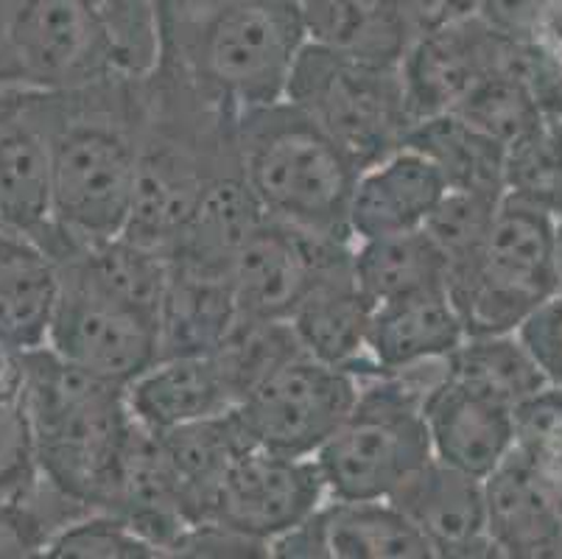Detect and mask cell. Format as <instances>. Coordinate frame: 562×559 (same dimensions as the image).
I'll list each match as a JSON object with an SVG mask.
<instances>
[{"label": "cell", "mask_w": 562, "mask_h": 559, "mask_svg": "<svg viewBox=\"0 0 562 559\" xmlns=\"http://www.w3.org/2000/svg\"><path fill=\"white\" fill-rule=\"evenodd\" d=\"M504 188L560 222L562 219V115L546 112L524 141L507 152Z\"/></svg>", "instance_id": "33"}, {"label": "cell", "mask_w": 562, "mask_h": 559, "mask_svg": "<svg viewBox=\"0 0 562 559\" xmlns=\"http://www.w3.org/2000/svg\"><path fill=\"white\" fill-rule=\"evenodd\" d=\"M554 227L546 210L504 193L479 258L448 280L468 336L518 333L560 294Z\"/></svg>", "instance_id": "6"}, {"label": "cell", "mask_w": 562, "mask_h": 559, "mask_svg": "<svg viewBox=\"0 0 562 559\" xmlns=\"http://www.w3.org/2000/svg\"><path fill=\"white\" fill-rule=\"evenodd\" d=\"M235 152L263 219L352 244L347 210L361 171L297 107L278 101L238 115Z\"/></svg>", "instance_id": "4"}, {"label": "cell", "mask_w": 562, "mask_h": 559, "mask_svg": "<svg viewBox=\"0 0 562 559\" xmlns=\"http://www.w3.org/2000/svg\"><path fill=\"white\" fill-rule=\"evenodd\" d=\"M423 417L434 459L479 481L515 450L513 412L462 389L448 372L423 403Z\"/></svg>", "instance_id": "17"}, {"label": "cell", "mask_w": 562, "mask_h": 559, "mask_svg": "<svg viewBox=\"0 0 562 559\" xmlns=\"http://www.w3.org/2000/svg\"><path fill=\"white\" fill-rule=\"evenodd\" d=\"M166 559H269V548L222 529H193L186 540L168 548Z\"/></svg>", "instance_id": "40"}, {"label": "cell", "mask_w": 562, "mask_h": 559, "mask_svg": "<svg viewBox=\"0 0 562 559\" xmlns=\"http://www.w3.org/2000/svg\"><path fill=\"white\" fill-rule=\"evenodd\" d=\"M359 398V376L297 356L233 409L249 448L285 459H314Z\"/></svg>", "instance_id": "10"}, {"label": "cell", "mask_w": 562, "mask_h": 559, "mask_svg": "<svg viewBox=\"0 0 562 559\" xmlns=\"http://www.w3.org/2000/svg\"><path fill=\"white\" fill-rule=\"evenodd\" d=\"M352 280L372 308L448 289V264L426 230L352 244Z\"/></svg>", "instance_id": "26"}, {"label": "cell", "mask_w": 562, "mask_h": 559, "mask_svg": "<svg viewBox=\"0 0 562 559\" xmlns=\"http://www.w3.org/2000/svg\"><path fill=\"white\" fill-rule=\"evenodd\" d=\"M260 222L263 213L244 185L241 168H233L222 174L199 199L180 238L173 241L168 264L196 275L229 280L235 258Z\"/></svg>", "instance_id": "21"}, {"label": "cell", "mask_w": 562, "mask_h": 559, "mask_svg": "<svg viewBox=\"0 0 562 559\" xmlns=\"http://www.w3.org/2000/svg\"><path fill=\"white\" fill-rule=\"evenodd\" d=\"M124 79L104 0H0V96Z\"/></svg>", "instance_id": "7"}, {"label": "cell", "mask_w": 562, "mask_h": 559, "mask_svg": "<svg viewBox=\"0 0 562 559\" xmlns=\"http://www.w3.org/2000/svg\"><path fill=\"white\" fill-rule=\"evenodd\" d=\"M50 166L18 92L0 96V233L43 244L50 233Z\"/></svg>", "instance_id": "19"}, {"label": "cell", "mask_w": 562, "mask_h": 559, "mask_svg": "<svg viewBox=\"0 0 562 559\" xmlns=\"http://www.w3.org/2000/svg\"><path fill=\"white\" fill-rule=\"evenodd\" d=\"M325 506L328 492L314 459L244 448L218 490L207 526L269 546L314 521Z\"/></svg>", "instance_id": "12"}, {"label": "cell", "mask_w": 562, "mask_h": 559, "mask_svg": "<svg viewBox=\"0 0 562 559\" xmlns=\"http://www.w3.org/2000/svg\"><path fill=\"white\" fill-rule=\"evenodd\" d=\"M446 179L414 148H397L359 174L347 210L352 244L423 230L446 197Z\"/></svg>", "instance_id": "15"}, {"label": "cell", "mask_w": 562, "mask_h": 559, "mask_svg": "<svg viewBox=\"0 0 562 559\" xmlns=\"http://www.w3.org/2000/svg\"><path fill=\"white\" fill-rule=\"evenodd\" d=\"M269 559H334L328 551V543L322 535L319 515L300 529L289 532L280 540L269 543Z\"/></svg>", "instance_id": "41"}, {"label": "cell", "mask_w": 562, "mask_h": 559, "mask_svg": "<svg viewBox=\"0 0 562 559\" xmlns=\"http://www.w3.org/2000/svg\"><path fill=\"white\" fill-rule=\"evenodd\" d=\"M554 249H557V277H560V291H562V219L554 227Z\"/></svg>", "instance_id": "44"}, {"label": "cell", "mask_w": 562, "mask_h": 559, "mask_svg": "<svg viewBox=\"0 0 562 559\" xmlns=\"http://www.w3.org/2000/svg\"><path fill=\"white\" fill-rule=\"evenodd\" d=\"M14 358H18V356H12V353H7V350H0V376H3L9 367H12Z\"/></svg>", "instance_id": "45"}, {"label": "cell", "mask_w": 562, "mask_h": 559, "mask_svg": "<svg viewBox=\"0 0 562 559\" xmlns=\"http://www.w3.org/2000/svg\"><path fill=\"white\" fill-rule=\"evenodd\" d=\"M437 559H507L504 551L490 540L487 535L479 537V540H470L464 546L451 548V551H439Z\"/></svg>", "instance_id": "43"}, {"label": "cell", "mask_w": 562, "mask_h": 559, "mask_svg": "<svg viewBox=\"0 0 562 559\" xmlns=\"http://www.w3.org/2000/svg\"><path fill=\"white\" fill-rule=\"evenodd\" d=\"M372 305L352 280V253L322 277L291 314L289 325L305 356L350 376L375 372L370 361Z\"/></svg>", "instance_id": "18"}, {"label": "cell", "mask_w": 562, "mask_h": 559, "mask_svg": "<svg viewBox=\"0 0 562 559\" xmlns=\"http://www.w3.org/2000/svg\"><path fill=\"white\" fill-rule=\"evenodd\" d=\"M300 12L308 45L381 70H401L423 31L420 3L401 0H305Z\"/></svg>", "instance_id": "14"}, {"label": "cell", "mask_w": 562, "mask_h": 559, "mask_svg": "<svg viewBox=\"0 0 562 559\" xmlns=\"http://www.w3.org/2000/svg\"><path fill=\"white\" fill-rule=\"evenodd\" d=\"M507 559H562V526L549 532V535L538 537V540L526 543V546L504 551Z\"/></svg>", "instance_id": "42"}, {"label": "cell", "mask_w": 562, "mask_h": 559, "mask_svg": "<svg viewBox=\"0 0 562 559\" xmlns=\"http://www.w3.org/2000/svg\"><path fill=\"white\" fill-rule=\"evenodd\" d=\"M155 439L182 512L193 529H202L211 521L213 504L233 461L244 448H249L235 425L233 412L218 420H207V423L155 434Z\"/></svg>", "instance_id": "22"}, {"label": "cell", "mask_w": 562, "mask_h": 559, "mask_svg": "<svg viewBox=\"0 0 562 559\" xmlns=\"http://www.w3.org/2000/svg\"><path fill=\"white\" fill-rule=\"evenodd\" d=\"M289 322L238 320L213 356L235 394V406L280 367L303 356Z\"/></svg>", "instance_id": "31"}, {"label": "cell", "mask_w": 562, "mask_h": 559, "mask_svg": "<svg viewBox=\"0 0 562 559\" xmlns=\"http://www.w3.org/2000/svg\"><path fill=\"white\" fill-rule=\"evenodd\" d=\"M45 350L87 376L124 389L160 358L157 322L56 266V302Z\"/></svg>", "instance_id": "11"}, {"label": "cell", "mask_w": 562, "mask_h": 559, "mask_svg": "<svg viewBox=\"0 0 562 559\" xmlns=\"http://www.w3.org/2000/svg\"><path fill=\"white\" fill-rule=\"evenodd\" d=\"M140 81L106 79L70 92L20 96L48 148L50 230L68 244L124 233L140 157Z\"/></svg>", "instance_id": "1"}, {"label": "cell", "mask_w": 562, "mask_h": 559, "mask_svg": "<svg viewBox=\"0 0 562 559\" xmlns=\"http://www.w3.org/2000/svg\"><path fill=\"white\" fill-rule=\"evenodd\" d=\"M464 338L468 333L448 289L420 291L372 308L370 361L375 372H403L420 364L446 361Z\"/></svg>", "instance_id": "20"}, {"label": "cell", "mask_w": 562, "mask_h": 559, "mask_svg": "<svg viewBox=\"0 0 562 559\" xmlns=\"http://www.w3.org/2000/svg\"><path fill=\"white\" fill-rule=\"evenodd\" d=\"M322 535L334 559H437L431 543L392 504H328Z\"/></svg>", "instance_id": "30"}, {"label": "cell", "mask_w": 562, "mask_h": 559, "mask_svg": "<svg viewBox=\"0 0 562 559\" xmlns=\"http://www.w3.org/2000/svg\"><path fill=\"white\" fill-rule=\"evenodd\" d=\"M124 400L132 420L149 434L207 423L235 409V394L213 353L157 358L124 387Z\"/></svg>", "instance_id": "16"}, {"label": "cell", "mask_w": 562, "mask_h": 559, "mask_svg": "<svg viewBox=\"0 0 562 559\" xmlns=\"http://www.w3.org/2000/svg\"><path fill=\"white\" fill-rule=\"evenodd\" d=\"M446 378V361L359 376V398L314 456L328 504L392 501L431 456L423 403Z\"/></svg>", "instance_id": "5"}, {"label": "cell", "mask_w": 562, "mask_h": 559, "mask_svg": "<svg viewBox=\"0 0 562 559\" xmlns=\"http://www.w3.org/2000/svg\"><path fill=\"white\" fill-rule=\"evenodd\" d=\"M448 378L513 414L549 387L518 333L468 336L448 358Z\"/></svg>", "instance_id": "28"}, {"label": "cell", "mask_w": 562, "mask_h": 559, "mask_svg": "<svg viewBox=\"0 0 562 559\" xmlns=\"http://www.w3.org/2000/svg\"><path fill=\"white\" fill-rule=\"evenodd\" d=\"M403 146L423 154L437 168L439 177L446 179L448 191L487 193V197L507 193L504 188L507 148H501L451 112L414 123Z\"/></svg>", "instance_id": "27"}, {"label": "cell", "mask_w": 562, "mask_h": 559, "mask_svg": "<svg viewBox=\"0 0 562 559\" xmlns=\"http://www.w3.org/2000/svg\"><path fill=\"white\" fill-rule=\"evenodd\" d=\"M549 387H562V291L518 331Z\"/></svg>", "instance_id": "39"}, {"label": "cell", "mask_w": 562, "mask_h": 559, "mask_svg": "<svg viewBox=\"0 0 562 559\" xmlns=\"http://www.w3.org/2000/svg\"><path fill=\"white\" fill-rule=\"evenodd\" d=\"M79 517L87 512L40 479L32 492L0 501V559H37L45 543Z\"/></svg>", "instance_id": "35"}, {"label": "cell", "mask_w": 562, "mask_h": 559, "mask_svg": "<svg viewBox=\"0 0 562 559\" xmlns=\"http://www.w3.org/2000/svg\"><path fill=\"white\" fill-rule=\"evenodd\" d=\"M238 320L227 277L196 275L168 264V283L157 311L160 358L211 356Z\"/></svg>", "instance_id": "24"}, {"label": "cell", "mask_w": 562, "mask_h": 559, "mask_svg": "<svg viewBox=\"0 0 562 559\" xmlns=\"http://www.w3.org/2000/svg\"><path fill=\"white\" fill-rule=\"evenodd\" d=\"M168 551L151 546L124 523L87 515L56 532L37 559H166Z\"/></svg>", "instance_id": "38"}, {"label": "cell", "mask_w": 562, "mask_h": 559, "mask_svg": "<svg viewBox=\"0 0 562 559\" xmlns=\"http://www.w3.org/2000/svg\"><path fill=\"white\" fill-rule=\"evenodd\" d=\"M484 510L487 537L501 551H513L562 526V510L554 495L518 450L484 479Z\"/></svg>", "instance_id": "29"}, {"label": "cell", "mask_w": 562, "mask_h": 559, "mask_svg": "<svg viewBox=\"0 0 562 559\" xmlns=\"http://www.w3.org/2000/svg\"><path fill=\"white\" fill-rule=\"evenodd\" d=\"M451 115L462 118L473 130L509 152L515 143L524 141L538 126L546 110L529 70H513V74H501L479 87Z\"/></svg>", "instance_id": "32"}, {"label": "cell", "mask_w": 562, "mask_h": 559, "mask_svg": "<svg viewBox=\"0 0 562 559\" xmlns=\"http://www.w3.org/2000/svg\"><path fill=\"white\" fill-rule=\"evenodd\" d=\"M515 450L562 510V387H546L513 414Z\"/></svg>", "instance_id": "36"}, {"label": "cell", "mask_w": 562, "mask_h": 559, "mask_svg": "<svg viewBox=\"0 0 562 559\" xmlns=\"http://www.w3.org/2000/svg\"><path fill=\"white\" fill-rule=\"evenodd\" d=\"M18 372L40 479L87 515H101L135 431L124 389L45 347L18 356Z\"/></svg>", "instance_id": "3"}, {"label": "cell", "mask_w": 562, "mask_h": 559, "mask_svg": "<svg viewBox=\"0 0 562 559\" xmlns=\"http://www.w3.org/2000/svg\"><path fill=\"white\" fill-rule=\"evenodd\" d=\"M283 101L311 118L359 171L403 148L414 126L401 70L367 68L308 43Z\"/></svg>", "instance_id": "8"}, {"label": "cell", "mask_w": 562, "mask_h": 559, "mask_svg": "<svg viewBox=\"0 0 562 559\" xmlns=\"http://www.w3.org/2000/svg\"><path fill=\"white\" fill-rule=\"evenodd\" d=\"M56 302V266L43 246L0 233V350H43Z\"/></svg>", "instance_id": "25"}, {"label": "cell", "mask_w": 562, "mask_h": 559, "mask_svg": "<svg viewBox=\"0 0 562 559\" xmlns=\"http://www.w3.org/2000/svg\"><path fill=\"white\" fill-rule=\"evenodd\" d=\"M504 197H487V193L470 191H446L434 213L428 215L426 235L434 241L448 264V280L462 275L482 253L490 227L495 222L498 204Z\"/></svg>", "instance_id": "34"}, {"label": "cell", "mask_w": 562, "mask_h": 559, "mask_svg": "<svg viewBox=\"0 0 562 559\" xmlns=\"http://www.w3.org/2000/svg\"><path fill=\"white\" fill-rule=\"evenodd\" d=\"M157 68L233 115L283 101L308 43L297 0H157Z\"/></svg>", "instance_id": "2"}, {"label": "cell", "mask_w": 562, "mask_h": 559, "mask_svg": "<svg viewBox=\"0 0 562 559\" xmlns=\"http://www.w3.org/2000/svg\"><path fill=\"white\" fill-rule=\"evenodd\" d=\"M350 253L352 244L316 238L263 219L229 269L238 316L289 322L311 289Z\"/></svg>", "instance_id": "13"}, {"label": "cell", "mask_w": 562, "mask_h": 559, "mask_svg": "<svg viewBox=\"0 0 562 559\" xmlns=\"http://www.w3.org/2000/svg\"><path fill=\"white\" fill-rule=\"evenodd\" d=\"M529 70L531 48L493 7L442 3L401 65L414 123L448 115L501 74Z\"/></svg>", "instance_id": "9"}, {"label": "cell", "mask_w": 562, "mask_h": 559, "mask_svg": "<svg viewBox=\"0 0 562 559\" xmlns=\"http://www.w3.org/2000/svg\"><path fill=\"white\" fill-rule=\"evenodd\" d=\"M386 504L395 506L437 554L487 535L484 481L459 473L437 459L428 461Z\"/></svg>", "instance_id": "23"}, {"label": "cell", "mask_w": 562, "mask_h": 559, "mask_svg": "<svg viewBox=\"0 0 562 559\" xmlns=\"http://www.w3.org/2000/svg\"><path fill=\"white\" fill-rule=\"evenodd\" d=\"M40 484L32 428L20 389L18 358L0 376V501L18 499Z\"/></svg>", "instance_id": "37"}]
</instances>
